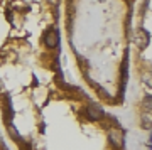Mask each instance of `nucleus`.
Instances as JSON below:
<instances>
[{"label": "nucleus", "mask_w": 152, "mask_h": 150, "mask_svg": "<svg viewBox=\"0 0 152 150\" xmlns=\"http://www.w3.org/2000/svg\"><path fill=\"white\" fill-rule=\"evenodd\" d=\"M103 108H100L98 105H88L86 106V117L88 120H91V122H98V120H102L103 118Z\"/></svg>", "instance_id": "nucleus-3"}, {"label": "nucleus", "mask_w": 152, "mask_h": 150, "mask_svg": "<svg viewBox=\"0 0 152 150\" xmlns=\"http://www.w3.org/2000/svg\"><path fill=\"white\" fill-rule=\"evenodd\" d=\"M151 101H152V98H151V95H147L145 98H144V110H145L147 113H151Z\"/></svg>", "instance_id": "nucleus-6"}, {"label": "nucleus", "mask_w": 152, "mask_h": 150, "mask_svg": "<svg viewBox=\"0 0 152 150\" xmlns=\"http://www.w3.org/2000/svg\"><path fill=\"white\" fill-rule=\"evenodd\" d=\"M140 125H142L145 130H151V113H147L145 117H144V120H142Z\"/></svg>", "instance_id": "nucleus-5"}, {"label": "nucleus", "mask_w": 152, "mask_h": 150, "mask_svg": "<svg viewBox=\"0 0 152 150\" xmlns=\"http://www.w3.org/2000/svg\"><path fill=\"white\" fill-rule=\"evenodd\" d=\"M135 42L140 49L147 47V44H149V34H147V31H144V29H139V31H137Z\"/></svg>", "instance_id": "nucleus-4"}, {"label": "nucleus", "mask_w": 152, "mask_h": 150, "mask_svg": "<svg viewBox=\"0 0 152 150\" xmlns=\"http://www.w3.org/2000/svg\"><path fill=\"white\" fill-rule=\"evenodd\" d=\"M108 140H110V143L113 145L115 149H118V150L124 149V145H125V135H124V132H122V130L112 128L108 132Z\"/></svg>", "instance_id": "nucleus-2"}, {"label": "nucleus", "mask_w": 152, "mask_h": 150, "mask_svg": "<svg viewBox=\"0 0 152 150\" xmlns=\"http://www.w3.org/2000/svg\"><path fill=\"white\" fill-rule=\"evenodd\" d=\"M44 44L48 49H56L59 46V31L56 27L48 29V32L44 34Z\"/></svg>", "instance_id": "nucleus-1"}]
</instances>
